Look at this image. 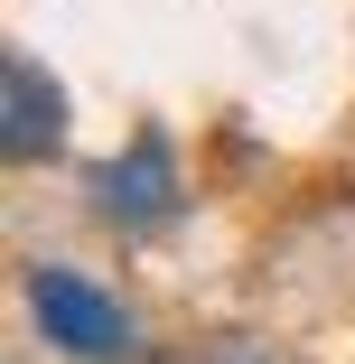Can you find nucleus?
I'll return each mask as SVG.
<instances>
[{"mask_svg": "<svg viewBox=\"0 0 355 364\" xmlns=\"http://www.w3.org/2000/svg\"><path fill=\"white\" fill-rule=\"evenodd\" d=\"M0 150H10L19 168H38V159L65 150V85L47 75L28 47L0 56Z\"/></svg>", "mask_w": 355, "mask_h": 364, "instance_id": "7ed1b4c3", "label": "nucleus"}, {"mask_svg": "<svg viewBox=\"0 0 355 364\" xmlns=\"http://www.w3.org/2000/svg\"><path fill=\"white\" fill-rule=\"evenodd\" d=\"M94 215H103L112 234H131V243L187 215V168H178V150H169V131H140L122 159L94 168Z\"/></svg>", "mask_w": 355, "mask_h": 364, "instance_id": "f03ea898", "label": "nucleus"}, {"mask_svg": "<svg viewBox=\"0 0 355 364\" xmlns=\"http://www.w3.org/2000/svg\"><path fill=\"white\" fill-rule=\"evenodd\" d=\"M28 318L65 364H140V318L65 262H28Z\"/></svg>", "mask_w": 355, "mask_h": 364, "instance_id": "f257e3e1", "label": "nucleus"}, {"mask_svg": "<svg viewBox=\"0 0 355 364\" xmlns=\"http://www.w3.org/2000/svg\"><path fill=\"white\" fill-rule=\"evenodd\" d=\"M196 364H280L271 346H216V355H196Z\"/></svg>", "mask_w": 355, "mask_h": 364, "instance_id": "20e7f679", "label": "nucleus"}]
</instances>
